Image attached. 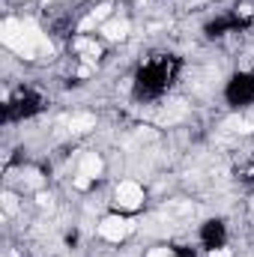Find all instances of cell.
<instances>
[{
    "instance_id": "cell-1",
    "label": "cell",
    "mask_w": 254,
    "mask_h": 257,
    "mask_svg": "<svg viewBox=\"0 0 254 257\" xmlns=\"http://www.w3.org/2000/svg\"><path fill=\"white\" fill-rule=\"evenodd\" d=\"M0 39L9 51H15L24 60H33L39 54H51V42L48 36L33 24V21H21V18H6L0 27Z\"/></svg>"
},
{
    "instance_id": "cell-2",
    "label": "cell",
    "mask_w": 254,
    "mask_h": 257,
    "mask_svg": "<svg viewBox=\"0 0 254 257\" xmlns=\"http://www.w3.org/2000/svg\"><path fill=\"white\" fill-rule=\"evenodd\" d=\"M114 203H117L120 209H126V212H135V209L144 203V189H141V183L123 180V183L114 189Z\"/></svg>"
},
{
    "instance_id": "cell-3",
    "label": "cell",
    "mask_w": 254,
    "mask_h": 257,
    "mask_svg": "<svg viewBox=\"0 0 254 257\" xmlns=\"http://www.w3.org/2000/svg\"><path fill=\"white\" fill-rule=\"evenodd\" d=\"M129 233H132V221L123 218V215H108L99 224V236L108 239V242H123Z\"/></svg>"
},
{
    "instance_id": "cell-4",
    "label": "cell",
    "mask_w": 254,
    "mask_h": 257,
    "mask_svg": "<svg viewBox=\"0 0 254 257\" xmlns=\"http://www.w3.org/2000/svg\"><path fill=\"white\" fill-rule=\"evenodd\" d=\"M102 171H105V162H102V156H99V153H87V156L81 159L78 174H84V177L96 180V177H102Z\"/></svg>"
},
{
    "instance_id": "cell-5",
    "label": "cell",
    "mask_w": 254,
    "mask_h": 257,
    "mask_svg": "<svg viewBox=\"0 0 254 257\" xmlns=\"http://www.w3.org/2000/svg\"><path fill=\"white\" fill-rule=\"evenodd\" d=\"M102 36H105V39H111V42L126 39V36H129V21H123V18L105 21V24H102Z\"/></svg>"
},
{
    "instance_id": "cell-6",
    "label": "cell",
    "mask_w": 254,
    "mask_h": 257,
    "mask_svg": "<svg viewBox=\"0 0 254 257\" xmlns=\"http://www.w3.org/2000/svg\"><path fill=\"white\" fill-rule=\"evenodd\" d=\"M75 48H78V54H84V60H96V57L102 54V48H99L93 39H87V36H81V39L75 42Z\"/></svg>"
},
{
    "instance_id": "cell-7",
    "label": "cell",
    "mask_w": 254,
    "mask_h": 257,
    "mask_svg": "<svg viewBox=\"0 0 254 257\" xmlns=\"http://www.w3.org/2000/svg\"><path fill=\"white\" fill-rule=\"evenodd\" d=\"M69 128L72 132H90V128H96V117L93 114H78V117L69 120Z\"/></svg>"
},
{
    "instance_id": "cell-8",
    "label": "cell",
    "mask_w": 254,
    "mask_h": 257,
    "mask_svg": "<svg viewBox=\"0 0 254 257\" xmlns=\"http://www.w3.org/2000/svg\"><path fill=\"white\" fill-rule=\"evenodd\" d=\"M108 15H111V3H102V6L93 9V18H96V21H105Z\"/></svg>"
},
{
    "instance_id": "cell-9",
    "label": "cell",
    "mask_w": 254,
    "mask_h": 257,
    "mask_svg": "<svg viewBox=\"0 0 254 257\" xmlns=\"http://www.w3.org/2000/svg\"><path fill=\"white\" fill-rule=\"evenodd\" d=\"M96 24H99V21H96V18H93V12H90V15H87V18H84V21H81V24H78V30H81V33H84V30H93V27H96Z\"/></svg>"
},
{
    "instance_id": "cell-10",
    "label": "cell",
    "mask_w": 254,
    "mask_h": 257,
    "mask_svg": "<svg viewBox=\"0 0 254 257\" xmlns=\"http://www.w3.org/2000/svg\"><path fill=\"white\" fill-rule=\"evenodd\" d=\"M3 206H6V212H15V206H18V203H15V194H12V192L3 194Z\"/></svg>"
},
{
    "instance_id": "cell-11",
    "label": "cell",
    "mask_w": 254,
    "mask_h": 257,
    "mask_svg": "<svg viewBox=\"0 0 254 257\" xmlns=\"http://www.w3.org/2000/svg\"><path fill=\"white\" fill-rule=\"evenodd\" d=\"M236 132H242V135H251V132H254V123H251V120H239V123H236Z\"/></svg>"
},
{
    "instance_id": "cell-12",
    "label": "cell",
    "mask_w": 254,
    "mask_h": 257,
    "mask_svg": "<svg viewBox=\"0 0 254 257\" xmlns=\"http://www.w3.org/2000/svg\"><path fill=\"white\" fill-rule=\"evenodd\" d=\"M90 183H93V180H90V177H84V174H78V177H75V189H81V192H84Z\"/></svg>"
},
{
    "instance_id": "cell-13",
    "label": "cell",
    "mask_w": 254,
    "mask_h": 257,
    "mask_svg": "<svg viewBox=\"0 0 254 257\" xmlns=\"http://www.w3.org/2000/svg\"><path fill=\"white\" fill-rule=\"evenodd\" d=\"M147 257H174V254H171V248H153Z\"/></svg>"
},
{
    "instance_id": "cell-14",
    "label": "cell",
    "mask_w": 254,
    "mask_h": 257,
    "mask_svg": "<svg viewBox=\"0 0 254 257\" xmlns=\"http://www.w3.org/2000/svg\"><path fill=\"white\" fill-rule=\"evenodd\" d=\"M36 203H39V206H51V194H39V197H36Z\"/></svg>"
},
{
    "instance_id": "cell-15",
    "label": "cell",
    "mask_w": 254,
    "mask_h": 257,
    "mask_svg": "<svg viewBox=\"0 0 254 257\" xmlns=\"http://www.w3.org/2000/svg\"><path fill=\"white\" fill-rule=\"evenodd\" d=\"M209 257H233V254H230V248H215V251H209Z\"/></svg>"
}]
</instances>
